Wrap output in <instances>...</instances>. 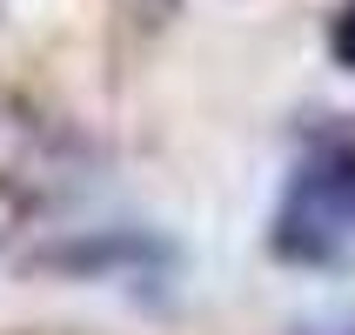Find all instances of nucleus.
Segmentation results:
<instances>
[{
	"mask_svg": "<svg viewBox=\"0 0 355 335\" xmlns=\"http://www.w3.org/2000/svg\"><path fill=\"white\" fill-rule=\"evenodd\" d=\"M355 235V148H315L288 181V201L275 215V248L288 261H336Z\"/></svg>",
	"mask_w": 355,
	"mask_h": 335,
	"instance_id": "obj_1",
	"label": "nucleus"
},
{
	"mask_svg": "<svg viewBox=\"0 0 355 335\" xmlns=\"http://www.w3.org/2000/svg\"><path fill=\"white\" fill-rule=\"evenodd\" d=\"M329 47H336L342 67H355V0L342 7V20H336V34H329Z\"/></svg>",
	"mask_w": 355,
	"mask_h": 335,
	"instance_id": "obj_2",
	"label": "nucleus"
},
{
	"mask_svg": "<svg viewBox=\"0 0 355 335\" xmlns=\"http://www.w3.org/2000/svg\"><path fill=\"white\" fill-rule=\"evenodd\" d=\"M329 335H355V329H329Z\"/></svg>",
	"mask_w": 355,
	"mask_h": 335,
	"instance_id": "obj_3",
	"label": "nucleus"
}]
</instances>
